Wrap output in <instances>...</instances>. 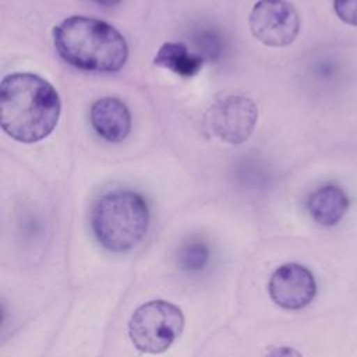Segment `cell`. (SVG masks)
<instances>
[{"instance_id": "cell-13", "label": "cell", "mask_w": 357, "mask_h": 357, "mask_svg": "<svg viewBox=\"0 0 357 357\" xmlns=\"http://www.w3.org/2000/svg\"><path fill=\"white\" fill-rule=\"evenodd\" d=\"M262 357H303L298 350L290 346H271Z\"/></svg>"}, {"instance_id": "cell-7", "label": "cell", "mask_w": 357, "mask_h": 357, "mask_svg": "<svg viewBox=\"0 0 357 357\" xmlns=\"http://www.w3.org/2000/svg\"><path fill=\"white\" fill-rule=\"evenodd\" d=\"M272 301L284 310H301L317 294L315 278L308 268L297 262H287L273 271L268 283Z\"/></svg>"}, {"instance_id": "cell-9", "label": "cell", "mask_w": 357, "mask_h": 357, "mask_svg": "<svg viewBox=\"0 0 357 357\" xmlns=\"http://www.w3.org/2000/svg\"><path fill=\"white\" fill-rule=\"evenodd\" d=\"M349 208L346 192L335 185L326 184L317 188L307 199V209L312 219L322 226L336 225Z\"/></svg>"}, {"instance_id": "cell-14", "label": "cell", "mask_w": 357, "mask_h": 357, "mask_svg": "<svg viewBox=\"0 0 357 357\" xmlns=\"http://www.w3.org/2000/svg\"><path fill=\"white\" fill-rule=\"evenodd\" d=\"M93 3L99 4V6H105V7H112V6H116L119 4L121 0H92Z\"/></svg>"}, {"instance_id": "cell-3", "label": "cell", "mask_w": 357, "mask_h": 357, "mask_svg": "<svg viewBox=\"0 0 357 357\" xmlns=\"http://www.w3.org/2000/svg\"><path fill=\"white\" fill-rule=\"evenodd\" d=\"M92 230L98 243L113 252L128 251L145 236L149 211L145 199L128 190L105 194L92 211Z\"/></svg>"}, {"instance_id": "cell-1", "label": "cell", "mask_w": 357, "mask_h": 357, "mask_svg": "<svg viewBox=\"0 0 357 357\" xmlns=\"http://www.w3.org/2000/svg\"><path fill=\"white\" fill-rule=\"evenodd\" d=\"M61 102L57 91L32 73H14L0 84V123L3 131L24 144L46 138L57 126Z\"/></svg>"}, {"instance_id": "cell-10", "label": "cell", "mask_w": 357, "mask_h": 357, "mask_svg": "<svg viewBox=\"0 0 357 357\" xmlns=\"http://www.w3.org/2000/svg\"><path fill=\"white\" fill-rule=\"evenodd\" d=\"M153 63L177 75L194 77L202 68L204 61L201 56L191 53L184 43L166 42L159 47Z\"/></svg>"}, {"instance_id": "cell-6", "label": "cell", "mask_w": 357, "mask_h": 357, "mask_svg": "<svg viewBox=\"0 0 357 357\" xmlns=\"http://www.w3.org/2000/svg\"><path fill=\"white\" fill-rule=\"evenodd\" d=\"M205 120L211 132L219 139L243 144L255 128L258 107L247 96L229 95L211 105Z\"/></svg>"}, {"instance_id": "cell-4", "label": "cell", "mask_w": 357, "mask_h": 357, "mask_svg": "<svg viewBox=\"0 0 357 357\" xmlns=\"http://www.w3.org/2000/svg\"><path fill=\"white\" fill-rule=\"evenodd\" d=\"M181 310L166 300H151L131 314L127 335L132 346L148 354L166 351L184 329Z\"/></svg>"}, {"instance_id": "cell-11", "label": "cell", "mask_w": 357, "mask_h": 357, "mask_svg": "<svg viewBox=\"0 0 357 357\" xmlns=\"http://www.w3.org/2000/svg\"><path fill=\"white\" fill-rule=\"evenodd\" d=\"M211 261V250L201 240H190L177 251V265L185 273L202 272Z\"/></svg>"}, {"instance_id": "cell-2", "label": "cell", "mask_w": 357, "mask_h": 357, "mask_svg": "<svg viewBox=\"0 0 357 357\" xmlns=\"http://www.w3.org/2000/svg\"><path fill=\"white\" fill-rule=\"evenodd\" d=\"M54 47L68 64L96 73L119 71L127 61L124 36L110 24L82 15H73L53 29Z\"/></svg>"}, {"instance_id": "cell-12", "label": "cell", "mask_w": 357, "mask_h": 357, "mask_svg": "<svg viewBox=\"0 0 357 357\" xmlns=\"http://www.w3.org/2000/svg\"><path fill=\"white\" fill-rule=\"evenodd\" d=\"M333 8L343 22L357 26V0H333Z\"/></svg>"}, {"instance_id": "cell-5", "label": "cell", "mask_w": 357, "mask_h": 357, "mask_svg": "<svg viewBox=\"0 0 357 357\" xmlns=\"http://www.w3.org/2000/svg\"><path fill=\"white\" fill-rule=\"evenodd\" d=\"M250 29L261 43L283 47L297 38L300 17L286 0H259L250 13Z\"/></svg>"}, {"instance_id": "cell-8", "label": "cell", "mask_w": 357, "mask_h": 357, "mask_svg": "<svg viewBox=\"0 0 357 357\" xmlns=\"http://www.w3.org/2000/svg\"><path fill=\"white\" fill-rule=\"evenodd\" d=\"M91 124L107 142H120L131 131V114L124 102L117 98H102L91 107Z\"/></svg>"}]
</instances>
